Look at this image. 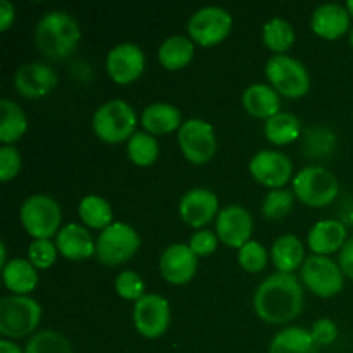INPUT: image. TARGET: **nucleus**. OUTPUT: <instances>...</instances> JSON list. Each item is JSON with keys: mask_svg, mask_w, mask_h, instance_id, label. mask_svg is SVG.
Returning <instances> with one entry per match:
<instances>
[{"mask_svg": "<svg viewBox=\"0 0 353 353\" xmlns=\"http://www.w3.org/2000/svg\"><path fill=\"white\" fill-rule=\"evenodd\" d=\"M303 288L299 278L285 272L268 276L254 295V307L262 321L283 324L303 310Z\"/></svg>", "mask_w": 353, "mask_h": 353, "instance_id": "obj_1", "label": "nucleus"}, {"mask_svg": "<svg viewBox=\"0 0 353 353\" xmlns=\"http://www.w3.org/2000/svg\"><path fill=\"white\" fill-rule=\"evenodd\" d=\"M81 30L74 17L65 10H50L34 28V43L38 50L52 61H64L78 47Z\"/></svg>", "mask_w": 353, "mask_h": 353, "instance_id": "obj_2", "label": "nucleus"}, {"mask_svg": "<svg viewBox=\"0 0 353 353\" xmlns=\"http://www.w3.org/2000/svg\"><path fill=\"white\" fill-rule=\"evenodd\" d=\"M92 128L97 138L105 143H121L137 133V112L124 100H109L95 110Z\"/></svg>", "mask_w": 353, "mask_h": 353, "instance_id": "obj_3", "label": "nucleus"}, {"mask_svg": "<svg viewBox=\"0 0 353 353\" xmlns=\"http://www.w3.org/2000/svg\"><path fill=\"white\" fill-rule=\"evenodd\" d=\"M41 319V305L28 295H10L0 300V334L24 338L33 333Z\"/></svg>", "mask_w": 353, "mask_h": 353, "instance_id": "obj_4", "label": "nucleus"}, {"mask_svg": "<svg viewBox=\"0 0 353 353\" xmlns=\"http://www.w3.org/2000/svg\"><path fill=\"white\" fill-rule=\"evenodd\" d=\"M19 217L24 230L34 240H50L61 231L59 230L62 221L61 205L52 196L43 193L28 196L21 205Z\"/></svg>", "mask_w": 353, "mask_h": 353, "instance_id": "obj_5", "label": "nucleus"}, {"mask_svg": "<svg viewBox=\"0 0 353 353\" xmlns=\"http://www.w3.org/2000/svg\"><path fill=\"white\" fill-rule=\"evenodd\" d=\"M265 76L272 88L288 99H300L310 88V74L305 65L286 54H276L269 59Z\"/></svg>", "mask_w": 353, "mask_h": 353, "instance_id": "obj_6", "label": "nucleus"}, {"mask_svg": "<svg viewBox=\"0 0 353 353\" xmlns=\"http://www.w3.org/2000/svg\"><path fill=\"white\" fill-rule=\"evenodd\" d=\"M340 192L336 176L321 165L303 168L293 178V193L300 202L309 207H326Z\"/></svg>", "mask_w": 353, "mask_h": 353, "instance_id": "obj_7", "label": "nucleus"}, {"mask_svg": "<svg viewBox=\"0 0 353 353\" xmlns=\"http://www.w3.org/2000/svg\"><path fill=\"white\" fill-rule=\"evenodd\" d=\"M140 248V234L126 223H112L97 238V259L103 265L116 268L130 261Z\"/></svg>", "mask_w": 353, "mask_h": 353, "instance_id": "obj_8", "label": "nucleus"}, {"mask_svg": "<svg viewBox=\"0 0 353 353\" xmlns=\"http://www.w3.org/2000/svg\"><path fill=\"white\" fill-rule=\"evenodd\" d=\"M233 17L219 6H207L196 10L188 21V33L195 43L202 47H214L230 34Z\"/></svg>", "mask_w": 353, "mask_h": 353, "instance_id": "obj_9", "label": "nucleus"}, {"mask_svg": "<svg viewBox=\"0 0 353 353\" xmlns=\"http://www.w3.org/2000/svg\"><path fill=\"white\" fill-rule=\"evenodd\" d=\"M178 145L192 164H205L217 150L212 124L199 117L188 119L178 130Z\"/></svg>", "mask_w": 353, "mask_h": 353, "instance_id": "obj_10", "label": "nucleus"}, {"mask_svg": "<svg viewBox=\"0 0 353 353\" xmlns=\"http://www.w3.org/2000/svg\"><path fill=\"white\" fill-rule=\"evenodd\" d=\"M302 281L307 288L323 299L336 295L343 288V271L340 264L326 255H310L302 265Z\"/></svg>", "mask_w": 353, "mask_h": 353, "instance_id": "obj_11", "label": "nucleus"}, {"mask_svg": "<svg viewBox=\"0 0 353 353\" xmlns=\"http://www.w3.org/2000/svg\"><path fill=\"white\" fill-rule=\"evenodd\" d=\"M133 323L141 336L150 340L162 336L171 323L169 302L157 293H147L134 302Z\"/></svg>", "mask_w": 353, "mask_h": 353, "instance_id": "obj_12", "label": "nucleus"}, {"mask_svg": "<svg viewBox=\"0 0 353 353\" xmlns=\"http://www.w3.org/2000/svg\"><path fill=\"white\" fill-rule=\"evenodd\" d=\"M248 169L261 185L271 190H278L292 178L293 162L283 152L261 150L252 157Z\"/></svg>", "mask_w": 353, "mask_h": 353, "instance_id": "obj_13", "label": "nucleus"}, {"mask_svg": "<svg viewBox=\"0 0 353 353\" xmlns=\"http://www.w3.org/2000/svg\"><path fill=\"white\" fill-rule=\"evenodd\" d=\"M105 69L117 85L137 81L145 69V54L138 45L124 41L110 48L105 59Z\"/></svg>", "mask_w": 353, "mask_h": 353, "instance_id": "obj_14", "label": "nucleus"}, {"mask_svg": "<svg viewBox=\"0 0 353 353\" xmlns=\"http://www.w3.org/2000/svg\"><path fill=\"white\" fill-rule=\"evenodd\" d=\"M216 231L224 245L240 250L245 243L250 241L254 221H252L250 212L245 207L228 205L217 214Z\"/></svg>", "mask_w": 353, "mask_h": 353, "instance_id": "obj_15", "label": "nucleus"}, {"mask_svg": "<svg viewBox=\"0 0 353 353\" xmlns=\"http://www.w3.org/2000/svg\"><path fill=\"white\" fill-rule=\"evenodd\" d=\"M57 85V74L43 62H30L17 69L14 76V86L24 99L37 100L47 97Z\"/></svg>", "mask_w": 353, "mask_h": 353, "instance_id": "obj_16", "label": "nucleus"}, {"mask_svg": "<svg viewBox=\"0 0 353 353\" xmlns=\"http://www.w3.org/2000/svg\"><path fill=\"white\" fill-rule=\"evenodd\" d=\"M219 214V199L207 188L188 190L179 200V216L188 226L203 228Z\"/></svg>", "mask_w": 353, "mask_h": 353, "instance_id": "obj_17", "label": "nucleus"}, {"mask_svg": "<svg viewBox=\"0 0 353 353\" xmlns=\"http://www.w3.org/2000/svg\"><path fill=\"white\" fill-rule=\"evenodd\" d=\"M196 255L190 248V245L174 243L169 245L161 255L159 269L165 281L171 285H185L192 281L196 272Z\"/></svg>", "mask_w": 353, "mask_h": 353, "instance_id": "obj_18", "label": "nucleus"}, {"mask_svg": "<svg viewBox=\"0 0 353 353\" xmlns=\"http://www.w3.org/2000/svg\"><path fill=\"white\" fill-rule=\"evenodd\" d=\"M59 254L69 261H83L97 254V243L90 231L81 224L69 223L55 236Z\"/></svg>", "mask_w": 353, "mask_h": 353, "instance_id": "obj_19", "label": "nucleus"}, {"mask_svg": "<svg viewBox=\"0 0 353 353\" xmlns=\"http://www.w3.org/2000/svg\"><path fill=\"white\" fill-rule=\"evenodd\" d=\"M350 12L340 3H323L317 7L310 19L312 31L326 40H336L343 37L350 28Z\"/></svg>", "mask_w": 353, "mask_h": 353, "instance_id": "obj_20", "label": "nucleus"}, {"mask_svg": "<svg viewBox=\"0 0 353 353\" xmlns=\"http://www.w3.org/2000/svg\"><path fill=\"white\" fill-rule=\"evenodd\" d=\"M314 255H327L341 250L347 243V226L336 219H323L314 224L307 236Z\"/></svg>", "mask_w": 353, "mask_h": 353, "instance_id": "obj_21", "label": "nucleus"}, {"mask_svg": "<svg viewBox=\"0 0 353 353\" xmlns=\"http://www.w3.org/2000/svg\"><path fill=\"white\" fill-rule=\"evenodd\" d=\"M241 103L250 116L261 117L265 121L281 112L279 110V107H281L279 93L265 83H254L248 88H245L243 95H241Z\"/></svg>", "mask_w": 353, "mask_h": 353, "instance_id": "obj_22", "label": "nucleus"}, {"mask_svg": "<svg viewBox=\"0 0 353 353\" xmlns=\"http://www.w3.org/2000/svg\"><path fill=\"white\" fill-rule=\"evenodd\" d=\"M271 257L279 272L293 274L305 262V248L302 240L295 234H281L276 238L271 248Z\"/></svg>", "mask_w": 353, "mask_h": 353, "instance_id": "obj_23", "label": "nucleus"}, {"mask_svg": "<svg viewBox=\"0 0 353 353\" xmlns=\"http://www.w3.org/2000/svg\"><path fill=\"white\" fill-rule=\"evenodd\" d=\"M141 124L150 134H168L183 126L181 112L171 103L157 102L145 107L141 112Z\"/></svg>", "mask_w": 353, "mask_h": 353, "instance_id": "obj_24", "label": "nucleus"}, {"mask_svg": "<svg viewBox=\"0 0 353 353\" xmlns=\"http://www.w3.org/2000/svg\"><path fill=\"white\" fill-rule=\"evenodd\" d=\"M3 285L14 295H28L38 285L37 268L28 259H12L2 268Z\"/></svg>", "mask_w": 353, "mask_h": 353, "instance_id": "obj_25", "label": "nucleus"}, {"mask_svg": "<svg viewBox=\"0 0 353 353\" xmlns=\"http://www.w3.org/2000/svg\"><path fill=\"white\" fill-rule=\"evenodd\" d=\"M269 353H319V345L314 341L310 331L292 326L272 338Z\"/></svg>", "mask_w": 353, "mask_h": 353, "instance_id": "obj_26", "label": "nucleus"}, {"mask_svg": "<svg viewBox=\"0 0 353 353\" xmlns=\"http://www.w3.org/2000/svg\"><path fill=\"white\" fill-rule=\"evenodd\" d=\"M195 55V45L192 38L174 34L165 38L159 47V62L169 71H178L188 65Z\"/></svg>", "mask_w": 353, "mask_h": 353, "instance_id": "obj_27", "label": "nucleus"}, {"mask_svg": "<svg viewBox=\"0 0 353 353\" xmlns=\"http://www.w3.org/2000/svg\"><path fill=\"white\" fill-rule=\"evenodd\" d=\"M28 130V117L24 110L14 100H0V141L3 145H14L23 138Z\"/></svg>", "mask_w": 353, "mask_h": 353, "instance_id": "obj_28", "label": "nucleus"}, {"mask_svg": "<svg viewBox=\"0 0 353 353\" xmlns=\"http://www.w3.org/2000/svg\"><path fill=\"white\" fill-rule=\"evenodd\" d=\"M264 133L271 143L288 145L295 141L302 133V123L295 114L278 112L269 117L264 124Z\"/></svg>", "mask_w": 353, "mask_h": 353, "instance_id": "obj_29", "label": "nucleus"}, {"mask_svg": "<svg viewBox=\"0 0 353 353\" xmlns=\"http://www.w3.org/2000/svg\"><path fill=\"white\" fill-rule=\"evenodd\" d=\"M78 214L86 226L93 230H105L112 224V207L103 196L86 195L78 205Z\"/></svg>", "mask_w": 353, "mask_h": 353, "instance_id": "obj_30", "label": "nucleus"}, {"mask_svg": "<svg viewBox=\"0 0 353 353\" xmlns=\"http://www.w3.org/2000/svg\"><path fill=\"white\" fill-rule=\"evenodd\" d=\"M262 40L274 54H285L295 41V30L283 17H272L262 28Z\"/></svg>", "mask_w": 353, "mask_h": 353, "instance_id": "obj_31", "label": "nucleus"}, {"mask_svg": "<svg viewBox=\"0 0 353 353\" xmlns=\"http://www.w3.org/2000/svg\"><path fill=\"white\" fill-rule=\"evenodd\" d=\"M126 152L133 164L140 165V168H147V165H152L157 161L159 143L154 134L147 133V131H137L128 140Z\"/></svg>", "mask_w": 353, "mask_h": 353, "instance_id": "obj_32", "label": "nucleus"}, {"mask_svg": "<svg viewBox=\"0 0 353 353\" xmlns=\"http://www.w3.org/2000/svg\"><path fill=\"white\" fill-rule=\"evenodd\" d=\"M24 353H74L71 343L61 333L52 330L34 333L28 341Z\"/></svg>", "mask_w": 353, "mask_h": 353, "instance_id": "obj_33", "label": "nucleus"}, {"mask_svg": "<svg viewBox=\"0 0 353 353\" xmlns=\"http://www.w3.org/2000/svg\"><path fill=\"white\" fill-rule=\"evenodd\" d=\"M293 195L295 193L288 190H271L262 200V214L268 219H283L293 209Z\"/></svg>", "mask_w": 353, "mask_h": 353, "instance_id": "obj_34", "label": "nucleus"}, {"mask_svg": "<svg viewBox=\"0 0 353 353\" xmlns=\"http://www.w3.org/2000/svg\"><path fill=\"white\" fill-rule=\"evenodd\" d=\"M238 262L248 272H261L268 264V252L264 245L250 240L238 250Z\"/></svg>", "mask_w": 353, "mask_h": 353, "instance_id": "obj_35", "label": "nucleus"}, {"mask_svg": "<svg viewBox=\"0 0 353 353\" xmlns=\"http://www.w3.org/2000/svg\"><path fill=\"white\" fill-rule=\"evenodd\" d=\"M57 245L50 240H33L28 248V261L37 269H48L57 261Z\"/></svg>", "mask_w": 353, "mask_h": 353, "instance_id": "obj_36", "label": "nucleus"}, {"mask_svg": "<svg viewBox=\"0 0 353 353\" xmlns=\"http://www.w3.org/2000/svg\"><path fill=\"white\" fill-rule=\"evenodd\" d=\"M116 292L124 300H140L145 295V283L141 276L134 271H123L116 278Z\"/></svg>", "mask_w": 353, "mask_h": 353, "instance_id": "obj_37", "label": "nucleus"}, {"mask_svg": "<svg viewBox=\"0 0 353 353\" xmlns=\"http://www.w3.org/2000/svg\"><path fill=\"white\" fill-rule=\"evenodd\" d=\"M21 155L14 145H3L0 148V179L3 183L10 181L21 171Z\"/></svg>", "mask_w": 353, "mask_h": 353, "instance_id": "obj_38", "label": "nucleus"}, {"mask_svg": "<svg viewBox=\"0 0 353 353\" xmlns=\"http://www.w3.org/2000/svg\"><path fill=\"white\" fill-rule=\"evenodd\" d=\"M217 245H219V236L209 230H200L190 238V248L196 257H205L216 252Z\"/></svg>", "mask_w": 353, "mask_h": 353, "instance_id": "obj_39", "label": "nucleus"}, {"mask_svg": "<svg viewBox=\"0 0 353 353\" xmlns=\"http://www.w3.org/2000/svg\"><path fill=\"white\" fill-rule=\"evenodd\" d=\"M310 334L319 347L321 345H331L338 338V326L330 317H323L312 324Z\"/></svg>", "mask_w": 353, "mask_h": 353, "instance_id": "obj_40", "label": "nucleus"}, {"mask_svg": "<svg viewBox=\"0 0 353 353\" xmlns=\"http://www.w3.org/2000/svg\"><path fill=\"white\" fill-rule=\"evenodd\" d=\"M338 262H340L343 274L353 279V238L347 240V243L343 245V248L340 250V261Z\"/></svg>", "mask_w": 353, "mask_h": 353, "instance_id": "obj_41", "label": "nucleus"}, {"mask_svg": "<svg viewBox=\"0 0 353 353\" xmlns=\"http://www.w3.org/2000/svg\"><path fill=\"white\" fill-rule=\"evenodd\" d=\"M16 19V9L9 0H0V31H7Z\"/></svg>", "mask_w": 353, "mask_h": 353, "instance_id": "obj_42", "label": "nucleus"}, {"mask_svg": "<svg viewBox=\"0 0 353 353\" xmlns=\"http://www.w3.org/2000/svg\"><path fill=\"white\" fill-rule=\"evenodd\" d=\"M0 353H24V350H21L14 341L3 338V340H0Z\"/></svg>", "mask_w": 353, "mask_h": 353, "instance_id": "obj_43", "label": "nucleus"}, {"mask_svg": "<svg viewBox=\"0 0 353 353\" xmlns=\"http://www.w3.org/2000/svg\"><path fill=\"white\" fill-rule=\"evenodd\" d=\"M345 7H347V10L350 12V16L353 17V0H348V2L345 3Z\"/></svg>", "mask_w": 353, "mask_h": 353, "instance_id": "obj_44", "label": "nucleus"}, {"mask_svg": "<svg viewBox=\"0 0 353 353\" xmlns=\"http://www.w3.org/2000/svg\"><path fill=\"white\" fill-rule=\"evenodd\" d=\"M350 45L353 47V28H352V31H350Z\"/></svg>", "mask_w": 353, "mask_h": 353, "instance_id": "obj_45", "label": "nucleus"}]
</instances>
